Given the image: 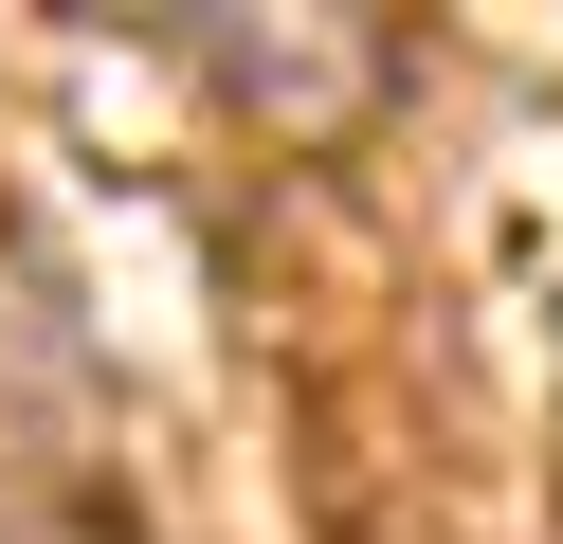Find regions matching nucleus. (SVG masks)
Here are the masks:
<instances>
[{
	"instance_id": "f257e3e1",
	"label": "nucleus",
	"mask_w": 563,
	"mask_h": 544,
	"mask_svg": "<svg viewBox=\"0 0 563 544\" xmlns=\"http://www.w3.org/2000/svg\"><path fill=\"white\" fill-rule=\"evenodd\" d=\"M200 73H219L273 145H345L364 91H382V36L364 19H200Z\"/></svg>"
},
{
	"instance_id": "f03ea898",
	"label": "nucleus",
	"mask_w": 563,
	"mask_h": 544,
	"mask_svg": "<svg viewBox=\"0 0 563 544\" xmlns=\"http://www.w3.org/2000/svg\"><path fill=\"white\" fill-rule=\"evenodd\" d=\"M0 544H19V526H0Z\"/></svg>"
}]
</instances>
